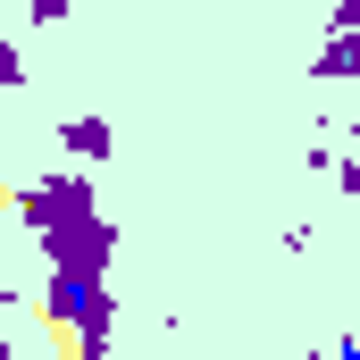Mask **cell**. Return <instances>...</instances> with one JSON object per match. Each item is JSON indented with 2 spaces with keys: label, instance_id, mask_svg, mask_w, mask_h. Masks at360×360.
<instances>
[{
  "label": "cell",
  "instance_id": "cell-1",
  "mask_svg": "<svg viewBox=\"0 0 360 360\" xmlns=\"http://www.w3.org/2000/svg\"><path fill=\"white\" fill-rule=\"evenodd\" d=\"M17 218H25L34 243H42V269H84V276H101L109 252H117V226L101 218V201H92V184L76 176V168L34 176L25 193H17Z\"/></svg>",
  "mask_w": 360,
  "mask_h": 360
},
{
  "label": "cell",
  "instance_id": "cell-2",
  "mask_svg": "<svg viewBox=\"0 0 360 360\" xmlns=\"http://www.w3.org/2000/svg\"><path fill=\"white\" fill-rule=\"evenodd\" d=\"M42 310H51L59 335H117V293H109L101 276H84V269H51Z\"/></svg>",
  "mask_w": 360,
  "mask_h": 360
},
{
  "label": "cell",
  "instance_id": "cell-3",
  "mask_svg": "<svg viewBox=\"0 0 360 360\" xmlns=\"http://www.w3.org/2000/svg\"><path fill=\"white\" fill-rule=\"evenodd\" d=\"M59 151L68 160H109L117 151V126L109 117H59Z\"/></svg>",
  "mask_w": 360,
  "mask_h": 360
},
{
  "label": "cell",
  "instance_id": "cell-4",
  "mask_svg": "<svg viewBox=\"0 0 360 360\" xmlns=\"http://www.w3.org/2000/svg\"><path fill=\"white\" fill-rule=\"evenodd\" d=\"M310 76H319V84H352L360 76V34H327V42L310 51Z\"/></svg>",
  "mask_w": 360,
  "mask_h": 360
},
{
  "label": "cell",
  "instance_id": "cell-5",
  "mask_svg": "<svg viewBox=\"0 0 360 360\" xmlns=\"http://www.w3.org/2000/svg\"><path fill=\"white\" fill-rule=\"evenodd\" d=\"M25 17H34V25H59V17H68V0H25Z\"/></svg>",
  "mask_w": 360,
  "mask_h": 360
},
{
  "label": "cell",
  "instance_id": "cell-6",
  "mask_svg": "<svg viewBox=\"0 0 360 360\" xmlns=\"http://www.w3.org/2000/svg\"><path fill=\"white\" fill-rule=\"evenodd\" d=\"M335 34H360V0H335Z\"/></svg>",
  "mask_w": 360,
  "mask_h": 360
},
{
  "label": "cell",
  "instance_id": "cell-7",
  "mask_svg": "<svg viewBox=\"0 0 360 360\" xmlns=\"http://www.w3.org/2000/svg\"><path fill=\"white\" fill-rule=\"evenodd\" d=\"M335 184H344V193L360 201V160H335Z\"/></svg>",
  "mask_w": 360,
  "mask_h": 360
},
{
  "label": "cell",
  "instance_id": "cell-8",
  "mask_svg": "<svg viewBox=\"0 0 360 360\" xmlns=\"http://www.w3.org/2000/svg\"><path fill=\"white\" fill-rule=\"evenodd\" d=\"M327 360H360V344H352V335H344V344H335V352H327Z\"/></svg>",
  "mask_w": 360,
  "mask_h": 360
}]
</instances>
